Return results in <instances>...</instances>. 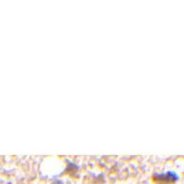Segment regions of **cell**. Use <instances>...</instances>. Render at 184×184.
Masks as SVG:
<instances>
[{"label": "cell", "mask_w": 184, "mask_h": 184, "mask_svg": "<svg viewBox=\"0 0 184 184\" xmlns=\"http://www.w3.org/2000/svg\"><path fill=\"white\" fill-rule=\"evenodd\" d=\"M179 177L177 175V173L175 172H169L160 173H155L153 175V180L154 182H156L158 184H173L178 180Z\"/></svg>", "instance_id": "cell-1"}, {"label": "cell", "mask_w": 184, "mask_h": 184, "mask_svg": "<svg viewBox=\"0 0 184 184\" xmlns=\"http://www.w3.org/2000/svg\"><path fill=\"white\" fill-rule=\"evenodd\" d=\"M76 170H77V166H76V165L70 164L68 166V169H67L66 172L69 173V174H75V172H76Z\"/></svg>", "instance_id": "cell-2"}, {"label": "cell", "mask_w": 184, "mask_h": 184, "mask_svg": "<svg viewBox=\"0 0 184 184\" xmlns=\"http://www.w3.org/2000/svg\"><path fill=\"white\" fill-rule=\"evenodd\" d=\"M51 184H63V182L62 181H59V180H56V181H53Z\"/></svg>", "instance_id": "cell-3"}]
</instances>
